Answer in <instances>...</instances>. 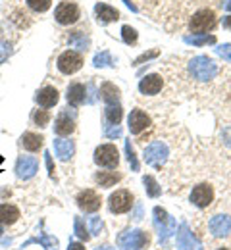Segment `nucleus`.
<instances>
[{"label":"nucleus","mask_w":231,"mask_h":250,"mask_svg":"<svg viewBox=\"0 0 231 250\" xmlns=\"http://www.w3.org/2000/svg\"><path fill=\"white\" fill-rule=\"evenodd\" d=\"M2 233H4V231H2V227H0V237H2Z\"/></svg>","instance_id":"nucleus-48"},{"label":"nucleus","mask_w":231,"mask_h":250,"mask_svg":"<svg viewBox=\"0 0 231 250\" xmlns=\"http://www.w3.org/2000/svg\"><path fill=\"white\" fill-rule=\"evenodd\" d=\"M27 2V6L37 12V14H42V12H46L48 8H50V4H52V0H25Z\"/></svg>","instance_id":"nucleus-31"},{"label":"nucleus","mask_w":231,"mask_h":250,"mask_svg":"<svg viewBox=\"0 0 231 250\" xmlns=\"http://www.w3.org/2000/svg\"><path fill=\"white\" fill-rule=\"evenodd\" d=\"M95 250H114V249H112V247H106V245H104V247H97Z\"/></svg>","instance_id":"nucleus-46"},{"label":"nucleus","mask_w":231,"mask_h":250,"mask_svg":"<svg viewBox=\"0 0 231 250\" xmlns=\"http://www.w3.org/2000/svg\"><path fill=\"white\" fill-rule=\"evenodd\" d=\"M189 71L197 81H210L218 73V63L208 56H195L189 62Z\"/></svg>","instance_id":"nucleus-2"},{"label":"nucleus","mask_w":231,"mask_h":250,"mask_svg":"<svg viewBox=\"0 0 231 250\" xmlns=\"http://www.w3.org/2000/svg\"><path fill=\"white\" fill-rule=\"evenodd\" d=\"M95 179H97V183H99L100 187H112V185H116L122 179V173H116V171H99L95 175Z\"/></svg>","instance_id":"nucleus-26"},{"label":"nucleus","mask_w":231,"mask_h":250,"mask_svg":"<svg viewBox=\"0 0 231 250\" xmlns=\"http://www.w3.org/2000/svg\"><path fill=\"white\" fill-rule=\"evenodd\" d=\"M39 169V162L33 156H21L16 164V173L20 179H31Z\"/></svg>","instance_id":"nucleus-13"},{"label":"nucleus","mask_w":231,"mask_h":250,"mask_svg":"<svg viewBox=\"0 0 231 250\" xmlns=\"http://www.w3.org/2000/svg\"><path fill=\"white\" fill-rule=\"evenodd\" d=\"M46 158V167H48V173H50V177H54V164H52V156H50V152H46L44 154Z\"/></svg>","instance_id":"nucleus-42"},{"label":"nucleus","mask_w":231,"mask_h":250,"mask_svg":"<svg viewBox=\"0 0 231 250\" xmlns=\"http://www.w3.org/2000/svg\"><path fill=\"white\" fill-rule=\"evenodd\" d=\"M20 219V210L14 204H0V223L12 225Z\"/></svg>","instance_id":"nucleus-24"},{"label":"nucleus","mask_w":231,"mask_h":250,"mask_svg":"<svg viewBox=\"0 0 231 250\" xmlns=\"http://www.w3.org/2000/svg\"><path fill=\"white\" fill-rule=\"evenodd\" d=\"M75 202H77V206H79L83 212H87V214H91V212H97V210L100 208V204H102L100 196L97 194V192H95V190H91V188H87V190H81V192L77 194Z\"/></svg>","instance_id":"nucleus-11"},{"label":"nucleus","mask_w":231,"mask_h":250,"mask_svg":"<svg viewBox=\"0 0 231 250\" xmlns=\"http://www.w3.org/2000/svg\"><path fill=\"white\" fill-rule=\"evenodd\" d=\"M152 216H154V227H156V231H158L160 243H164L166 245V243L177 233V223H175V219L171 218L164 208H160V206L154 208Z\"/></svg>","instance_id":"nucleus-1"},{"label":"nucleus","mask_w":231,"mask_h":250,"mask_svg":"<svg viewBox=\"0 0 231 250\" xmlns=\"http://www.w3.org/2000/svg\"><path fill=\"white\" fill-rule=\"evenodd\" d=\"M67 44H69V46H73V48H79V50H87V48H89V44H91V41H89L87 33L71 31L69 33V37H67Z\"/></svg>","instance_id":"nucleus-25"},{"label":"nucleus","mask_w":231,"mask_h":250,"mask_svg":"<svg viewBox=\"0 0 231 250\" xmlns=\"http://www.w3.org/2000/svg\"><path fill=\"white\" fill-rule=\"evenodd\" d=\"M67 250H85V247L81 243H69V249Z\"/></svg>","instance_id":"nucleus-43"},{"label":"nucleus","mask_w":231,"mask_h":250,"mask_svg":"<svg viewBox=\"0 0 231 250\" xmlns=\"http://www.w3.org/2000/svg\"><path fill=\"white\" fill-rule=\"evenodd\" d=\"M89 225H91V235H100L102 229H104V223H102L100 218H91Z\"/></svg>","instance_id":"nucleus-38"},{"label":"nucleus","mask_w":231,"mask_h":250,"mask_svg":"<svg viewBox=\"0 0 231 250\" xmlns=\"http://www.w3.org/2000/svg\"><path fill=\"white\" fill-rule=\"evenodd\" d=\"M100 94H102V100L106 102V106H114V104H120V89L106 81L102 87H100Z\"/></svg>","instance_id":"nucleus-20"},{"label":"nucleus","mask_w":231,"mask_h":250,"mask_svg":"<svg viewBox=\"0 0 231 250\" xmlns=\"http://www.w3.org/2000/svg\"><path fill=\"white\" fill-rule=\"evenodd\" d=\"M189 27H191V31L198 33V35H204L206 31H212L216 27V16H214V12L208 10V8L198 10L197 14L191 18Z\"/></svg>","instance_id":"nucleus-4"},{"label":"nucleus","mask_w":231,"mask_h":250,"mask_svg":"<svg viewBox=\"0 0 231 250\" xmlns=\"http://www.w3.org/2000/svg\"><path fill=\"white\" fill-rule=\"evenodd\" d=\"M35 100H37V104L42 106V108H52V106L58 104L60 94H58V91H56L54 87H42V89L37 93Z\"/></svg>","instance_id":"nucleus-17"},{"label":"nucleus","mask_w":231,"mask_h":250,"mask_svg":"<svg viewBox=\"0 0 231 250\" xmlns=\"http://www.w3.org/2000/svg\"><path fill=\"white\" fill-rule=\"evenodd\" d=\"M212 200H214V188L210 187V185H206V183L197 185V187L193 188V192H191V202L195 206H198V208L210 206Z\"/></svg>","instance_id":"nucleus-12"},{"label":"nucleus","mask_w":231,"mask_h":250,"mask_svg":"<svg viewBox=\"0 0 231 250\" xmlns=\"http://www.w3.org/2000/svg\"><path fill=\"white\" fill-rule=\"evenodd\" d=\"M177 249L179 250H202V245L197 237L191 233L187 223H181L177 231Z\"/></svg>","instance_id":"nucleus-10"},{"label":"nucleus","mask_w":231,"mask_h":250,"mask_svg":"<svg viewBox=\"0 0 231 250\" xmlns=\"http://www.w3.org/2000/svg\"><path fill=\"white\" fill-rule=\"evenodd\" d=\"M185 42L187 44H195V46H204V44H214L216 37H212V35H187Z\"/></svg>","instance_id":"nucleus-27"},{"label":"nucleus","mask_w":231,"mask_h":250,"mask_svg":"<svg viewBox=\"0 0 231 250\" xmlns=\"http://www.w3.org/2000/svg\"><path fill=\"white\" fill-rule=\"evenodd\" d=\"M127 124H129V131H131L133 135H139V133H143V131L150 125V118L147 116V112L135 108L131 114H129Z\"/></svg>","instance_id":"nucleus-14"},{"label":"nucleus","mask_w":231,"mask_h":250,"mask_svg":"<svg viewBox=\"0 0 231 250\" xmlns=\"http://www.w3.org/2000/svg\"><path fill=\"white\" fill-rule=\"evenodd\" d=\"M73 129H75L73 118H69V116H67V112H62V114L56 118V122H54V131H56V135H60V137H67V135H71V133H73Z\"/></svg>","instance_id":"nucleus-19"},{"label":"nucleus","mask_w":231,"mask_h":250,"mask_svg":"<svg viewBox=\"0 0 231 250\" xmlns=\"http://www.w3.org/2000/svg\"><path fill=\"white\" fill-rule=\"evenodd\" d=\"M124 2H126V4H127V6H129V8H131L133 12H135V10H137V6H135V4H131V0H124Z\"/></svg>","instance_id":"nucleus-45"},{"label":"nucleus","mask_w":231,"mask_h":250,"mask_svg":"<svg viewBox=\"0 0 231 250\" xmlns=\"http://www.w3.org/2000/svg\"><path fill=\"white\" fill-rule=\"evenodd\" d=\"M122 116H124V112H122V106H120V104L106 106V110H104V118H106V122H110V124H120V122H122Z\"/></svg>","instance_id":"nucleus-28"},{"label":"nucleus","mask_w":231,"mask_h":250,"mask_svg":"<svg viewBox=\"0 0 231 250\" xmlns=\"http://www.w3.org/2000/svg\"><path fill=\"white\" fill-rule=\"evenodd\" d=\"M54 152H56V156L60 158V160H69V158L73 156V152H75V145L71 143V141H64V139H56L54 141Z\"/></svg>","instance_id":"nucleus-22"},{"label":"nucleus","mask_w":231,"mask_h":250,"mask_svg":"<svg viewBox=\"0 0 231 250\" xmlns=\"http://www.w3.org/2000/svg\"><path fill=\"white\" fill-rule=\"evenodd\" d=\"M54 18L60 25H71L79 20V8L73 2H60L54 10Z\"/></svg>","instance_id":"nucleus-9"},{"label":"nucleus","mask_w":231,"mask_h":250,"mask_svg":"<svg viewBox=\"0 0 231 250\" xmlns=\"http://www.w3.org/2000/svg\"><path fill=\"white\" fill-rule=\"evenodd\" d=\"M10 52H12V50H10V46H8L6 42H2V41H0V62H4V60L10 56Z\"/></svg>","instance_id":"nucleus-41"},{"label":"nucleus","mask_w":231,"mask_h":250,"mask_svg":"<svg viewBox=\"0 0 231 250\" xmlns=\"http://www.w3.org/2000/svg\"><path fill=\"white\" fill-rule=\"evenodd\" d=\"M29 243H41L46 250H58V241L54 237H41V239H33Z\"/></svg>","instance_id":"nucleus-36"},{"label":"nucleus","mask_w":231,"mask_h":250,"mask_svg":"<svg viewBox=\"0 0 231 250\" xmlns=\"http://www.w3.org/2000/svg\"><path fill=\"white\" fill-rule=\"evenodd\" d=\"M162 77L158 75V73H150V75H147V77H143L141 79V83H139V91L141 94H158L162 91Z\"/></svg>","instance_id":"nucleus-16"},{"label":"nucleus","mask_w":231,"mask_h":250,"mask_svg":"<svg viewBox=\"0 0 231 250\" xmlns=\"http://www.w3.org/2000/svg\"><path fill=\"white\" fill-rule=\"evenodd\" d=\"M58 69L64 73V75H71V73H75V71H79L81 69V65H83V56L79 54V52H75V50H66V52H62L60 56H58Z\"/></svg>","instance_id":"nucleus-7"},{"label":"nucleus","mask_w":231,"mask_h":250,"mask_svg":"<svg viewBox=\"0 0 231 250\" xmlns=\"http://www.w3.org/2000/svg\"><path fill=\"white\" fill-rule=\"evenodd\" d=\"M93 63H95V67H110V65H114V58L108 50H104V52H99L95 56Z\"/></svg>","instance_id":"nucleus-30"},{"label":"nucleus","mask_w":231,"mask_h":250,"mask_svg":"<svg viewBox=\"0 0 231 250\" xmlns=\"http://www.w3.org/2000/svg\"><path fill=\"white\" fill-rule=\"evenodd\" d=\"M126 154H127V162L131 164L133 171H139V162H137V156H135V150H133L131 143L126 141Z\"/></svg>","instance_id":"nucleus-37"},{"label":"nucleus","mask_w":231,"mask_h":250,"mask_svg":"<svg viewBox=\"0 0 231 250\" xmlns=\"http://www.w3.org/2000/svg\"><path fill=\"white\" fill-rule=\"evenodd\" d=\"M122 37H124L126 44H135L137 42V31L133 29L131 25H124L122 27Z\"/></svg>","instance_id":"nucleus-34"},{"label":"nucleus","mask_w":231,"mask_h":250,"mask_svg":"<svg viewBox=\"0 0 231 250\" xmlns=\"http://www.w3.org/2000/svg\"><path fill=\"white\" fill-rule=\"evenodd\" d=\"M220 250H230V249H220Z\"/></svg>","instance_id":"nucleus-49"},{"label":"nucleus","mask_w":231,"mask_h":250,"mask_svg":"<svg viewBox=\"0 0 231 250\" xmlns=\"http://www.w3.org/2000/svg\"><path fill=\"white\" fill-rule=\"evenodd\" d=\"M158 56V50H152V52H145V54H141L137 60H135V63H143L145 60H150V58H156Z\"/></svg>","instance_id":"nucleus-40"},{"label":"nucleus","mask_w":231,"mask_h":250,"mask_svg":"<svg viewBox=\"0 0 231 250\" xmlns=\"http://www.w3.org/2000/svg\"><path fill=\"white\" fill-rule=\"evenodd\" d=\"M216 52H218L224 60L231 62V44H222V46H218V48H216Z\"/></svg>","instance_id":"nucleus-39"},{"label":"nucleus","mask_w":231,"mask_h":250,"mask_svg":"<svg viewBox=\"0 0 231 250\" xmlns=\"http://www.w3.org/2000/svg\"><path fill=\"white\" fill-rule=\"evenodd\" d=\"M148 245V237L141 229H127L118 235V247L122 250H143Z\"/></svg>","instance_id":"nucleus-3"},{"label":"nucleus","mask_w":231,"mask_h":250,"mask_svg":"<svg viewBox=\"0 0 231 250\" xmlns=\"http://www.w3.org/2000/svg\"><path fill=\"white\" fill-rule=\"evenodd\" d=\"M95 164L100 167H116L120 164V154L114 145H100L95 150Z\"/></svg>","instance_id":"nucleus-8"},{"label":"nucleus","mask_w":231,"mask_h":250,"mask_svg":"<svg viewBox=\"0 0 231 250\" xmlns=\"http://www.w3.org/2000/svg\"><path fill=\"white\" fill-rule=\"evenodd\" d=\"M95 14H97L100 23H110V21L120 20V12L116 8H112V6H108V4H102V2H99L95 6Z\"/></svg>","instance_id":"nucleus-18"},{"label":"nucleus","mask_w":231,"mask_h":250,"mask_svg":"<svg viewBox=\"0 0 231 250\" xmlns=\"http://www.w3.org/2000/svg\"><path fill=\"white\" fill-rule=\"evenodd\" d=\"M143 183H145V188H147V194H148V196L156 198V196L162 194V188H160V185L156 183V179H154L152 175H145V177H143Z\"/></svg>","instance_id":"nucleus-29"},{"label":"nucleus","mask_w":231,"mask_h":250,"mask_svg":"<svg viewBox=\"0 0 231 250\" xmlns=\"http://www.w3.org/2000/svg\"><path fill=\"white\" fill-rule=\"evenodd\" d=\"M208 227L214 237H228L231 235V218L230 216H214L210 219Z\"/></svg>","instance_id":"nucleus-15"},{"label":"nucleus","mask_w":231,"mask_h":250,"mask_svg":"<svg viewBox=\"0 0 231 250\" xmlns=\"http://www.w3.org/2000/svg\"><path fill=\"white\" fill-rule=\"evenodd\" d=\"M226 10H228V12H231V0H228V2H226Z\"/></svg>","instance_id":"nucleus-47"},{"label":"nucleus","mask_w":231,"mask_h":250,"mask_svg":"<svg viewBox=\"0 0 231 250\" xmlns=\"http://www.w3.org/2000/svg\"><path fill=\"white\" fill-rule=\"evenodd\" d=\"M33 122L39 125V127H46L48 122H50V114H48L46 110H37L33 114Z\"/></svg>","instance_id":"nucleus-35"},{"label":"nucleus","mask_w":231,"mask_h":250,"mask_svg":"<svg viewBox=\"0 0 231 250\" xmlns=\"http://www.w3.org/2000/svg\"><path fill=\"white\" fill-rule=\"evenodd\" d=\"M42 141L44 139L41 135H37V133H23V137H21V145L29 152H39L42 148Z\"/></svg>","instance_id":"nucleus-23"},{"label":"nucleus","mask_w":231,"mask_h":250,"mask_svg":"<svg viewBox=\"0 0 231 250\" xmlns=\"http://www.w3.org/2000/svg\"><path fill=\"white\" fill-rule=\"evenodd\" d=\"M85 94H87L85 85L73 83V85H69V89H67V102H69L71 106H81V104L85 102Z\"/></svg>","instance_id":"nucleus-21"},{"label":"nucleus","mask_w":231,"mask_h":250,"mask_svg":"<svg viewBox=\"0 0 231 250\" xmlns=\"http://www.w3.org/2000/svg\"><path fill=\"white\" fill-rule=\"evenodd\" d=\"M108 208L112 214H126L133 208V194L126 188H120L110 194L108 198Z\"/></svg>","instance_id":"nucleus-5"},{"label":"nucleus","mask_w":231,"mask_h":250,"mask_svg":"<svg viewBox=\"0 0 231 250\" xmlns=\"http://www.w3.org/2000/svg\"><path fill=\"white\" fill-rule=\"evenodd\" d=\"M222 25H224L226 29H231V16H228V18H224V21H222Z\"/></svg>","instance_id":"nucleus-44"},{"label":"nucleus","mask_w":231,"mask_h":250,"mask_svg":"<svg viewBox=\"0 0 231 250\" xmlns=\"http://www.w3.org/2000/svg\"><path fill=\"white\" fill-rule=\"evenodd\" d=\"M168 154H169L168 145L162 143V141H154V143L148 145L147 150H145V162H147L148 166H152V167L158 169V167L164 166V162L168 160Z\"/></svg>","instance_id":"nucleus-6"},{"label":"nucleus","mask_w":231,"mask_h":250,"mask_svg":"<svg viewBox=\"0 0 231 250\" xmlns=\"http://www.w3.org/2000/svg\"><path fill=\"white\" fill-rule=\"evenodd\" d=\"M104 135H106V137H110V139L122 137V127H120V124H110V122H104Z\"/></svg>","instance_id":"nucleus-33"},{"label":"nucleus","mask_w":231,"mask_h":250,"mask_svg":"<svg viewBox=\"0 0 231 250\" xmlns=\"http://www.w3.org/2000/svg\"><path fill=\"white\" fill-rule=\"evenodd\" d=\"M75 235H77L81 241H89V239H91V233H89V229L85 227V223H83L81 218H75Z\"/></svg>","instance_id":"nucleus-32"}]
</instances>
